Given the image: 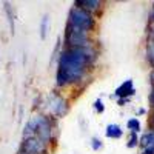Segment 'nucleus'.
Wrapping results in <instances>:
<instances>
[{"label":"nucleus","instance_id":"f257e3e1","mask_svg":"<svg viewBox=\"0 0 154 154\" xmlns=\"http://www.w3.org/2000/svg\"><path fill=\"white\" fill-rule=\"evenodd\" d=\"M97 59L99 51L94 45L85 48H63L57 60L56 85L59 88L79 85L85 80L88 71L94 66Z\"/></svg>","mask_w":154,"mask_h":154},{"label":"nucleus","instance_id":"1a4fd4ad","mask_svg":"<svg viewBox=\"0 0 154 154\" xmlns=\"http://www.w3.org/2000/svg\"><path fill=\"white\" fill-rule=\"evenodd\" d=\"M74 6H79V8L85 9L86 12L94 16V14L102 11L103 3H102L100 0H77V2H74Z\"/></svg>","mask_w":154,"mask_h":154},{"label":"nucleus","instance_id":"a211bd4d","mask_svg":"<svg viewBox=\"0 0 154 154\" xmlns=\"http://www.w3.org/2000/svg\"><path fill=\"white\" fill-rule=\"evenodd\" d=\"M148 40H154V23L148 25Z\"/></svg>","mask_w":154,"mask_h":154},{"label":"nucleus","instance_id":"6ab92c4d","mask_svg":"<svg viewBox=\"0 0 154 154\" xmlns=\"http://www.w3.org/2000/svg\"><path fill=\"white\" fill-rule=\"evenodd\" d=\"M148 100H149V106H151V108H152V111H154V86H151V91H149Z\"/></svg>","mask_w":154,"mask_h":154},{"label":"nucleus","instance_id":"f03ea898","mask_svg":"<svg viewBox=\"0 0 154 154\" xmlns=\"http://www.w3.org/2000/svg\"><path fill=\"white\" fill-rule=\"evenodd\" d=\"M56 120L48 114H35L25 123L23 126V139L26 137H38L45 143L51 145L54 142Z\"/></svg>","mask_w":154,"mask_h":154},{"label":"nucleus","instance_id":"4468645a","mask_svg":"<svg viewBox=\"0 0 154 154\" xmlns=\"http://www.w3.org/2000/svg\"><path fill=\"white\" fill-rule=\"evenodd\" d=\"M38 29H40V37L45 40L46 35H48V29H49V16H48V14H45V16L42 17V20H40V26H38Z\"/></svg>","mask_w":154,"mask_h":154},{"label":"nucleus","instance_id":"4be33fe9","mask_svg":"<svg viewBox=\"0 0 154 154\" xmlns=\"http://www.w3.org/2000/svg\"><path fill=\"white\" fill-rule=\"evenodd\" d=\"M149 83H151V86H154V69H151V72H149Z\"/></svg>","mask_w":154,"mask_h":154},{"label":"nucleus","instance_id":"39448f33","mask_svg":"<svg viewBox=\"0 0 154 154\" xmlns=\"http://www.w3.org/2000/svg\"><path fill=\"white\" fill-rule=\"evenodd\" d=\"M45 105H46V111L48 116L53 119H60L63 117L68 109H69V102L63 97L62 94H59L57 91L49 93L46 100H45Z\"/></svg>","mask_w":154,"mask_h":154},{"label":"nucleus","instance_id":"ddd939ff","mask_svg":"<svg viewBox=\"0 0 154 154\" xmlns=\"http://www.w3.org/2000/svg\"><path fill=\"white\" fill-rule=\"evenodd\" d=\"M126 128H128V131H130V133L139 134V133H140V120H139L137 117L128 119V122H126Z\"/></svg>","mask_w":154,"mask_h":154},{"label":"nucleus","instance_id":"6e6552de","mask_svg":"<svg viewBox=\"0 0 154 154\" xmlns=\"http://www.w3.org/2000/svg\"><path fill=\"white\" fill-rule=\"evenodd\" d=\"M139 146L142 154H154V130H148L139 137Z\"/></svg>","mask_w":154,"mask_h":154},{"label":"nucleus","instance_id":"aec40b11","mask_svg":"<svg viewBox=\"0 0 154 154\" xmlns=\"http://www.w3.org/2000/svg\"><path fill=\"white\" fill-rule=\"evenodd\" d=\"M148 19H149V23H154V3H152V6H151V11H149Z\"/></svg>","mask_w":154,"mask_h":154},{"label":"nucleus","instance_id":"2eb2a0df","mask_svg":"<svg viewBox=\"0 0 154 154\" xmlns=\"http://www.w3.org/2000/svg\"><path fill=\"white\" fill-rule=\"evenodd\" d=\"M126 146H128V148H136V146H139V134L130 133V136H128V140H126Z\"/></svg>","mask_w":154,"mask_h":154},{"label":"nucleus","instance_id":"412c9836","mask_svg":"<svg viewBox=\"0 0 154 154\" xmlns=\"http://www.w3.org/2000/svg\"><path fill=\"white\" fill-rule=\"evenodd\" d=\"M128 102H130V99H117V103L120 106H125V103H128Z\"/></svg>","mask_w":154,"mask_h":154},{"label":"nucleus","instance_id":"20e7f679","mask_svg":"<svg viewBox=\"0 0 154 154\" xmlns=\"http://www.w3.org/2000/svg\"><path fill=\"white\" fill-rule=\"evenodd\" d=\"M72 26H77V28H82V29H86L91 32L94 28H96V19L93 14L86 12L85 9L79 8V6H71L69 12H68V22Z\"/></svg>","mask_w":154,"mask_h":154},{"label":"nucleus","instance_id":"5701e85b","mask_svg":"<svg viewBox=\"0 0 154 154\" xmlns=\"http://www.w3.org/2000/svg\"><path fill=\"white\" fill-rule=\"evenodd\" d=\"M149 130H154V111H152V116L149 119Z\"/></svg>","mask_w":154,"mask_h":154},{"label":"nucleus","instance_id":"dca6fc26","mask_svg":"<svg viewBox=\"0 0 154 154\" xmlns=\"http://www.w3.org/2000/svg\"><path fill=\"white\" fill-rule=\"evenodd\" d=\"M89 145H91V148H93L94 151H99V149L103 148V142H102L99 137H91V140H89Z\"/></svg>","mask_w":154,"mask_h":154},{"label":"nucleus","instance_id":"393cba45","mask_svg":"<svg viewBox=\"0 0 154 154\" xmlns=\"http://www.w3.org/2000/svg\"><path fill=\"white\" fill-rule=\"evenodd\" d=\"M140 154H142V152H140Z\"/></svg>","mask_w":154,"mask_h":154},{"label":"nucleus","instance_id":"423d86ee","mask_svg":"<svg viewBox=\"0 0 154 154\" xmlns=\"http://www.w3.org/2000/svg\"><path fill=\"white\" fill-rule=\"evenodd\" d=\"M19 149L26 152V154H48L49 145L45 143L38 137H26L22 140Z\"/></svg>","mask_w":154,"mask_h":154},{"label":"nucleus","instance_id":"0eeeda50","mask_svg":"<svg viewBox=\"0 0 154 154\" xmlns=\"http://www.w3.org/2000/svg\"><path fill=\"white\" fill-rule=\"evenodd\" d=\"M136 94V88H134V83L131 79H128L125 82H122L117 88L114 89V94L111 96L112 99L117 97V99H131L133 96Z\"/></svg>","mask_w":154,"mask_h":154},{"label":"nucleus","instance_id":"f8f14e48","mask_svg":"<svg viewBox=\"0 0 154 154\" xmlns=\"http://www.w3.org/2000/svg\"><path fill=\"white\" fill-rule=\"evenodd\" d=\"M3 9L6 12V16H8V22H9V29H11V34H14V9H12L11 3H3Z\"/></svg>","mask_w":154,"mask_h":154},{"label":"nucleus","instance_id":"9d476101","mask_svg":"<svg viewBox=\"0 0 154 154\" xmlns=\"http://www.w3.org/2000/svg\"><path fill=\"white\" fill-rule=\"evenodd\" d=\"M105 136L109 137V139H120L123 136V130L117 123H109L105 130Z\"/></svg>","mask_w":154,"mask_h":154},{"label":"nucleus","instance_id":"7ed1b4c3","mask_svg":"<svg viewBox=\"0 0 154 154\" xmlns=\"http://www.w3.org/2000/svg\"><path fill=\"white\" fill-rule=\"evenodd\" d=\"M63 40H65V43H63L65 46L63 48H85V46L93 45L91 32L86 31V29H82V28L72 26L69 23H66Z\"/></svg>","mask_w":154,"mask_h":154},{"label":"nucleus","instance_id":"f3484780","mask_svg":"<svg viewBox=\"0 0 154 154\" xmlns=\"http://www.w3.org/2000/svg\"><path fill=\"white\" fill-rule=\"evenodd\" d=\"M93 108H94V111H96L97 114H102V112L105 111V105H103V100H102V99H97V100L94 102Z\"/></svg>","mask_w":154,"mask_h":154},{"label":"nucleus","instance_id":"b1692460","mask_svg":"<svg viewBox=\"0 0 154 154\" xmlns=\"http://www.w3.org/2000/svg\"><path fill=\"white\" fill-rule=\"evenodd\" d=\"M17 154H26V152H23V151H20V149H19V151H17Z\"/></svg>","mask_w":154,"mask_h":154},{"label":"nucleus","instance_id":"9b49d317","mask_svg":"<svg viewBox=\"0 0 154 154\" xmlns=\"http://www.w3.org/2000/svg\"><path fill=\"white\" fill-rule=\"evenodd\" d=\"M145 57L148 65L154 69V40H148L146 46H145Z\"/></svg>","mask_w":154,"mask_h":154}]
</instances>
